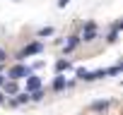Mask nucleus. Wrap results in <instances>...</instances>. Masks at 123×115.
I'll list each match as a JSON object with an SVG mask.
<instances>
[{
	"label": "nucleus",
	"mask_w": 123,
	"mask_h": 115,
	"mask_svg": "<svg viewBox=\"0 0 123 115\" xmlns=\"http://www.w3.org/2000/svg\"><path fill=\"white\" fill-rule=\"evenodd\" d=\"M29 74H34V70L29 67V65H24V63H15L10 70H7V79H12V82H19V79H27Z\"/></svg>",
	"instance_id": "obj_1"
},
{
	"label": "nucleus",
	"mask_w": 123,
	"mask_h": 115,
	"mask_svg": "<svg viewBox=\"0 0 123 115\" xmlns=\"http://www.w3.org/2000/svg\"><path fill=\"white\" fill-rule=\"evenodd\" d=\"M41 50H43V43H41V41H31L29 46H24V48H22V50L15 55V60H17V63H24L27 58H31V55H39Z\"/></svg>",
	"instance_id": "obj_2"
},
{
	"label": "nucleus",
	"mask_w": 123,
	"mask_h": 115,
	"mask_svg": "<svg viewBox=\"0 0 123 115\" xmlns=\"http://www.w3.org/2000/svg\"><path fill=\"white\" fill-rule=\"evenodd\" d=\"M94 38H97V24H94V22H87V24L82 26V36H80V41L89 43V41H94Z\"/></svg>",
	"instance_id": "obj_3"
},
{
	"label": "nucleus",
	"mask_w": 123,
	"mask_h": 115,
	"mask_svg": "<svg viewBox=\"0 0 123 115\" xmlns=\"http://www.w3.org/2000/svg\"><path fill=\"white\" fill-rule=\"evenodd\" d=\"M0 89H3V94H5L7 98H12V96L19 91V84H17V82H12V79H5V84L0 86Z\"/></svg>",
	"instance_id": "obj_4"
},
{
	"label": "nucleus",
	"mask_w": 123,
	"mask_h": 115,
	"mask_svg": "<svg viewBox=\"0 0 123 115\" xmlns=\"http://www.w3.org/2000/svg\"><path fill=\"white\" fill-rule=\"evenodd\" d=\"M80 43H82V41H80V36H77V34L68 36V41H65V46H63V53H65V55H68V53H73V50H75Z\"/></svg>",
	"instance_id": "obj_5"
},
{
	"label": "nucleus",
	"mask_w": 123,
	"mask_h": 115,
	"mask_svg": "<svg viewBox=\"0 0 123 115\" xmlns=\"http://www.w3.org/2000/svg\"><path fill=\"white\" fill-rule=\"evenodd\" d=\"M36 89H41V77L29 74V77H27V86H24V91H27V94H31V91H36Z\"/></svg>",
	"instance_id": "obj_6"
},
{
	"label": "nucleus",
	"mask_w": 123,
	"mask_h": 115,
	"mask_svg": "<svg viewBox=\"0 0 123 115\" xmlns=\"http://www.w3.org/2000/svg\"><path fill=\"white\" fill-rule=\"evenodd\" d=\"M111 103H113V101H94V103L89 105V110H92V113H104Z\"/></svg>",
	"instance_id": "obj_7"
},
{
	"label": "nucleus",
	"mask_w": 123,
	"mask_h": 115,
	"mask_svg": "<svg viewBox=\"0 0 123 115\" xmlns=\"http://www.w3.org/2000/svg\"><path fill=\"white\" fill-rule=\"evenodd\" d=\"M63 89H65V77L63 74H55V79L51 84V91H63Z\"/></svg>",
	"instance_id": "obj_8"
},
{
	"label": "nucleus",
	"mask_w": 123,
	"mask_h": 115,
	"mask_svg": "<svg viewBox=\"0 0 123 115\" xmlns=\"http://www.w3.org/2000/svg\"><path fill=\"white\" fill-rule=\"evenodd\" d=\"M70 67H73L70 60H58V63H55V74H63V72L70 70Z\"/></svg>",
	"instance_id": "obj_9"
},
{
	"label": "nucleus",
	"mask_w": 123,
	"mask_h": 115,
	"mask_svg": "<svg viewBox=\"0 0 123 115\" xmlns=\"http://www.w3.org/2000/svg\"><path fill=\"white\" fill-rule=\"evenodd\" d=\"M43 96H46V91L43 89H36V91L29 94V101H43Z\"/></svg>",
	"instance_id": "obj_10"
},
{
	"label": "nucleus",
	"mask_w": 123,
	"mask_h": 115,
	"mask_svg": "<svg viewBox=\"0 0 123 115\" xmlns=\"http://www.w3.org/2000/svg\"><path fill=\"white\" fill-rule=\"evenodd\" d=\"M39 36H41V38H46V36H53V26H43V29H39Z\"/></svg>",
	"instance_id": "obj_11"
},
{
	"label": "nucleus",
	"mask_w": 123,
	"mask_h": 115,
	"mask_svg": "<svg viewBox=\"0 0 123 115\" xmlns=\"http://www.w3.org/2000/svg\"><path fill=\"white\" fill-rule=\"evenodd\" d=\"M0 63H3V65L7 63V50H3V48H0Z\"/></svg>",
	"instance_id": "obj_12"
},
{
	"label": "nucleus",
	"mask_w": 123,
	"mask_h": 115,
	"mask_svg": "<svg viewBox=\"0 0 123 115\" xmlns=\"http://www.w3.org/2000/svg\"><path fill=\"white\" fill-rule=\"evenodd\" d=\"M5 101H7V96H5L3 91H0V105H5Z\"/></svg>",
	"instance_id": "obj_13"
},
{
	"label": "nucleus",
	"mask_w": 123,
	"mask_h": 115,
	"mask_svg": "<svg viewBox=\"0 0 123 115\" xmlns=\"http://www.w3.org/2000/svg\"><path fill=\"white\" fill-rule=\"evenodd\" d=\"M68 3H70V0H58V7H65Z\"/></svg>",
	"instance_id": "obj_14"
},
{
	"label": "nucleus",
	"mask_w": 123,
	"mask_h": 115,
	"mask_svg": "<svg viewBox=\"0 0 123 115\" xmlns=\"http://www.w3.org/2000/svg\"><path fill=\"white\" fill-rule=\"evenodd\" d=\"M5 79H7L5 74H0V86H3V84H5Z\"/></svg>",
	"instance_id": "obj_15"
},
{
	"label": "nucleus",
	"mask_w": 123,
	"mask_h": 115,
	"mask_svg": "<svg viewBox=\"0 0 123 115\" xmlns=\"http://www.w3.org/2000/svg\"><path fill=\"white\" fill-rule=\"evenodd\" d=\"M0 74H3V63H0Z\"/></svg>",
	"instance_id": "obj_16"
},
{
	"label": "nucleus",
	"mask_w": 123,
	"mask_h": 115,
	"mask_svg": "<svg viewBox=\"0 0 123 115\" xmlns=\"http://www.w3.org/2000/svg\"><path fill=\"white\" fill-rule=\"evenodd\" d=\"M15 3H17V0H15Z\"/></svg>",
	"instance_id": "obj_17"
}]
</instances>
